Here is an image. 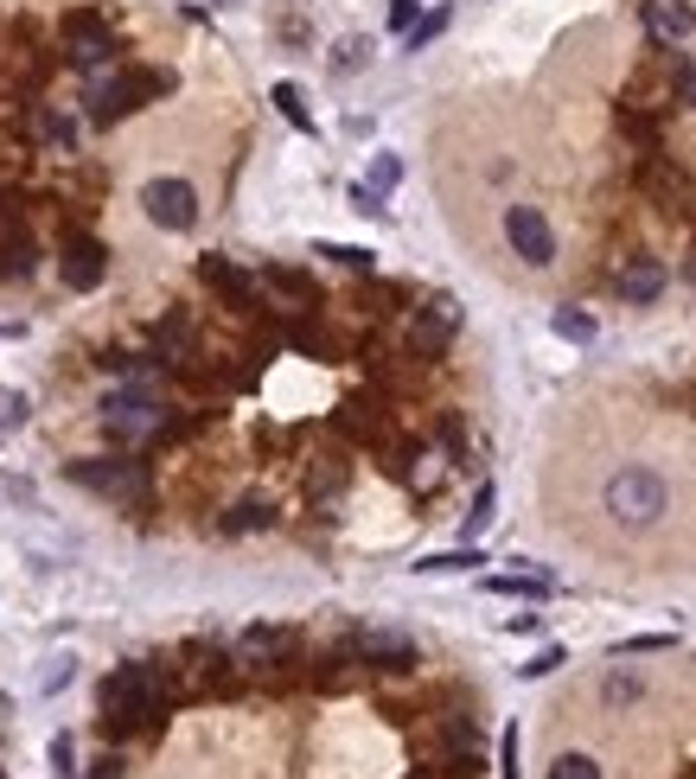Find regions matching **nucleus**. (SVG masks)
<instances>
[{
	"label": "nucleus",
	"instance_id": "obj_1",
	"mask_svg": "<svg viewBox=\"0 0 696 779\" xmlns=\"http://www.w3.org/2000/svg\"><path fill=\"white\" fill-rule=\"evenodd\" d=\"M160 96H173V71H115V77H96V83H90L83 115H90L96 128H110V122L135 115L141 103H160Z\"/></svg>",
	"mask_w": 696,
	"mask_h": 779
},
{
	"label": "nucleus",
	"instance_id": "obj_2",
	"mask_svg": "<svg viewBox=\"0 0 696 779\" xmlns=\"http://www.w3.org/2000/svg\"><path fill=\"white\" fill-rule=\"evenodd\" d=\"M167 422H173V409L160 403V383H122V390H110V403H103V428L128 447L160 442Z\"/></svg>",
	"mask_w": 696,
	"mask_h": 779
},
{
	"label": "nucleus",
	"instance_id": "obj_3",
	"mask_svg": "<svg viewBox=\"0 0 696 779\" xmlns=\"http://www.w3.org/2000/svg\"><path fill=\"white\" fill-rule=\"evenodd\" d=\"M601 505H607L620 524H632V530H639V524H659V518H664V505H671V485H664L652 467H620L614 480L601 485Z\"/></svg>",
	"mask_w": 696,
	"mask_h": 779
},
{
	"label": "nucleus",
	"instance_id": "obj_4",
	"mask_svg": "<svg viewBox=\"0 0 696 779\" xmlns=\"http://www.w3.org/2000/svg\"><path fill=\"white\" fill-rule=\"evenodd\" d=\"M65 473H71L77 485H90V492L115 499V505H147V499H153L147 460H135V454H115V460H71Z\"/></svg>",
	"mask_w": 696,
	"mask_h": 779
},
{
	"label": "nucleus",
	"instance_id": "obj_5",
	"mask_svg": "<svg viewBox=\"0 0 696 779\" xmlns=\"http://www.w3.org/2000/svg\"><path fill=\"white\" fill-rule=\"evenodd\" d=\"M454 333H460V300H454V295H435L429 307H415L403 352H409V358H441V352L454 345Z\"/></svg>",
	"mask_w": 696,
	"mask_h": 779
},
{
	"label": "nucleus",
	"instance_id": "obj_6",
	"mask_svg": "<svg viewBox=\"0 0 696 779\" xmlns=\"http://www.w3.org/2000/svg\"><path fill=\"white\" fill-rule=\"evenodd\" d=\"M345 665H377V671H415V639L409 632H345L332 645Z\"/></svg>",
	"mask_w": 696,
	"mask_h": 779
},
{
	"label": "nucleus",
	"instance_id": "obj_7",
	"mask_svg": "<svg viewBox=\"0 0 696 779\" xmlns=\"http://www.w3.org/2000/svg\"><path fill=\"white\" fill-rule=\"evenodd\" d=\"M505 243H512L530 268H550L556 262V230L537 205H505Z\"/></svg>",
	"mask_w": 696,
	"mask_h": 779
},
{
	"label": "nucleus",
	"instance_id": "obj_8",
	"mask_svg": "<svg viewBox=\"0 0 696 779\" xmlns=\"http://www.w3.org/2000/svg\"><path fill=\"white\" fill-rule=\"evenodd\" d=\"M65 38H71V65H77V71H103L115 51H122L115 33H110V20H103V13H83V7L65 13Z\"/></svg>",
	"mask_w": 696,
	"mask_h": 779
},
{
	"label": "nucleus",
	"instance_id": "obj_9",
	"mask_svg": "<svg viewBox=\"0 0 696 779\" xmlns=\"http://www.w3.org/2000/svg\"><path fill=\"white\" fill-rule=\"evenodd\" d=\"M141 211L160 224V230H192V224H198V192H192V180H147Z\"/></svg>",
	"mask_w": 696,
	"mask_h": 779
},
{
	"label": "nucleus",
	"instance_id": "obj_10",
	"mask_svg": "<svg viewBox=\"0 0 696 779\" xmlns=\"http://www.w3.org/2000/svg\"><path fill=\"white\" fill-rule=\"evenodd\" d=\"M198 282L212 295H224V307H237V313H256L262 300V275H243L230 256H198Z\"/></svg>",
	"mask_w": 696,
	"mask_h": 779
},
{
	"label": "nucleus",
	"instance_id": "obj_11",
	"mask_svg": "<svg viewBox=\"0 0 696 779\" xmlns=\"http://www.w3.org/2000/svg\"><path fill=\"white\" fill-rule=\"evenodd\" d=\"M294 639L288 627H250L237 639V665L243 671H275V665H294Z\"/></svg>",
	"mask_w": 696,
	"mask_h": 779
},
{
	"label": "nucleus",
	"instance_id": "obj_12",
	"mask_svg": "<svg viewBox=\"0 0 696 779\" xmlns=\"http://www.w3.org/2000/svg\"><path fill=\"white\" fill-rule=\"evenodd\" d=\"M632 186L646 192L652 205H677V211H684V167H677L671 153H639V167H632Z\"/></svg>",
	"mask_w": 696,
	"mask_h": 779
},
{
	"label": "nucleus",
	"instance_id": "obj_13",
	"mask_svg": "<svg viewBox=\"0 0 696 779\" xmlns=\"http://www.w3.org/2000/svg\"><path fill=\"white\" fill-rule=\"evenodd\" d=\"M58 275H65V288L90 295V288H103V275H110V250H103L96 237H71V250L58 256Z\"/></svg>",
	"mask_w": 696,
	"mask_h": 779
},
{
	"label": "nucleus",
	"instance_id": "obj_14",
	"mask_svg": "<svg viewBox=\"0 0 696 779\" xmlns=\"http://www.w3.org/2000/svg\"><path fill=\"white\" fill-rule=\"evenodd\" d=\"M646 33H652V45H684V38L696 33V13L691 0H646Z\"/></svg>",
	"mask_w": 696,
	"mask_h": 779
},
{
	"label": "nucleus",
	"instance_id": "obj_15",
	"mask_svg": "<svg viewBox=\"0 0 696 779\" xmlns=\"http://www.w3.org/2000/svg\"><path fill=\"white\" fill-rule=\"evenodd\" d=\"M262 288L288 300V313H313V307H320V282H313L307 268H282V262H269V268H262Z\"/></svg>",
	"mask_w": 696,
	"mask_h": 779
},
{
	"label": "nucleus",
	"instance_id": "obj_16",
	"mask_svg": "<svg viewBox=\"0 0 696 779\" xmlns=\"http://www.w3.org/2000/svg\"><path fill=\"white\" fill-rule=\"evenodd\" d=\"M620 135L639 153H664V103H620Z\"/></svg>",
	"mask_w": 696,
	"mask_h": 779
},
{
	"label": "nucleus",
	"instance_id": "obj_17",
	"mask_svg": "<svg viewBox=\"0 0 696 779\" xmlns=\"http://www.w3.org/2000/svg\"><path fill=\"white\" fill-rule=\"evenodd\" d=\"M614 288H620V300H632V307L659 300V295H664V262H659V256H632V262L620 268V282H614Z\"/></svg>",
	"mask_w": 696,
	"mask_h": 779
},
{
	"label": "nucleus",
	"instance_id": "obj_18",
	"mask_svg": "<svg viewBox=\"0 0 696 779\" xmlns=\"http://www.w3.org/2000/svg\"><path fill=\"white\" fill-rule=\"evenodd\" d=\"M33 268H38V243L26 237V224L0 230V275H7V282H26Z\"/></svg>",
	"mask_w": 696,
	"mask_h": 779
},
{
	"label": "nucleus",
	"instance_id": "obj_19",
	"mask_svg": "<svg viewBox=\"0 0 696 779\" xmlns=\"http://www.w3.org/2000/svg\"><path fill=\"white\" fill-rule=\"evenodd\" d=\"M269 524H275V505L269 499H243V505H230L218 518V530L224 537H250V530H269Z\"/></svg>",
	"mask_w": 696,
	"mask_h": 779
},
{
	"label": "nucleus",
	"instance_id": "obj_20",
	"mask_svg": "<svg viewBox=\"0 0 696 779\" xmlns=\"http://www.w3.org/2000/svg\"><path fill=\"white\" fill-rule=\"evenodd\" d=\"M486 588L492 594H524V600H550V575H530V569H524V575H492V582H486Z\"/></svg>",
	"mask_w": 696,
	"mask_h": 779
},
{
	"label": "nucleus",
	"instance_id": "obj_21",
	"mask_svg": "<svg viewBox=\"0 0 696 779\" xmlns=\"http://www.w3.org/2000/svg\"><path fill=\"white\" fill-rule=\"evenodd\" d=\"M26 110H33V135H38V141H52V148H77V128L65 122V115L38 110V103H26Z\"/></svg>",
	"mask_w": 696,
	"mask_h": 779
},
{
	"label": "nucleus",
	"instance_id": "obj_22",
	"mask_svg": "<svg viewBox=\"0 0 696 779\" xmlns=\"http://www.w3.org/2000/svg\"><path fill=\"white\" fill-rule=\"evenodd\" d=\"M550 327H556V339H569V345H587V339H594V313H582V307H556Z\"/></svg>",
	"mask_w": 696,
	"mask_h": 779
},
{
	"label": "nucleus",
	"instance_id": "obj_23",
	"mask_svg": "<svg viewBox=\"0 0 696 779\" xmlns=\"http://www.w3.org/2000/svg\"><path fill=\"white\" fill-rule=\"evenodd\" d=\"M479 562H486V557L467 543V550H447V557H422V562H415V575H460V569H479Z\"/></svg>",
	"mask_w": 696,
	"mask_h": 779
},
{
	"label": "nucleus",
	"instance_id": "obj_24",
	"mask_svg": "<svg viewBox=\"0 0 696 779\" xmlns=\"http://www.w3.org/2000/svg\"><path fill=\"white\" fill-rule=\"evenodd\" d=\"M447 20H454V7H435V13H422V20H415V33H403V45H409V51H429V45L447 33Z\"/></svg>",
	"mask_w": 696,
	"mask_h": 779
},
{
	"label": "nucleus",
	"instance_id": "obj_25",
	"mask_svg": "<svg viewBox=\"0 0 696 779\" xmlns=\"http://www.w3.org/2000/svg\"><path fill=\"white\" fill-rule=\"evenodd\" d=\"M435 447L447 454V460H467V422H460L454 409H447V415L435 422Z\"/></svg>",
	"mask_w": 696,
	"mask_h": 779
},
{
	"label": "nucleus",
	"instance_id": "obj_26",
	"mask_svg": "<svg viewBox=\"0 0 696 779\" xmlns=\"http://www.w3.org/2000/svg\"><path fill=\"white\" fill-rule=\"evenodd\" d=\"M601 697H607V709H632L639 697H646V684H639L632 671H614V677L601 684Z\"/></svg>",
	"mask_w": 696,
	"mask_h": 779
},
{
	"label": "nucleus",
	"instance_id": "obj_27",
	"mask_svg": "<svg viewBox=\"0 0 696 779\" xmlns=\"http://www.w3.org/2000/svg\"><path fill=\"white\" fill-rule=\"evenodd\" d=\"M397 180H403V160H397V153H377V160H370V173H365V186L377 192V198H390V192H397Z\"/></svg>",
	"mask_w": 696,
	"mask_h": 779
},
{
	"label": "nucleus",
	"instance_id": "obj_28",
	"mask_svg": "<svg viewBox=\"0 0 696 779\" xmlns=\"http://www.w3.org/2000/svg\"><path fill=\"white\" fill-rule=\"evenodd\" d=\"M269 96H275V110L288 115V122L300 128V135H313V115H307V103H300V90H294V83H275Z\"/></svg>",
	"mask_w": 696,
	"mask_h": 779
},
{
	"label": "nucleus",
	"instance_id": "obj_29",
	"mask_svg": "<svg viewBox=\"0 0 696 779\" xmlns=\"http://www.w3.org/2000/svg\"><path fill=\"white\" fill-rule=\"evenodd\" d=\"M492 505H499V492H492V485H479V492H473V505H467V524H460V530H467V543H473L479 530H486V524L499 518Z\"/></svg>",
	"mask_w": 696,
	"mask_h": 779
},
{
	"label": "nucleus",
	"instance_id": "obj_30",
	"mask_svg": "<svg viewBox=\"0 0 696 779\" xmlns=\"http://www.w3.org/2000/svg\"><path fill=\"white\" fill-rule=\"evenodd\" d=\"M313 256H332V262H345V268H365L370 275V250H358V243H313Z\"/></svg>",
	"mask_w": 696,
	"mask_h": 779
},
{
	"label": "nucleus",
	"instance_id": "obj_31",
	"mask_svg": "<svg viewBox=\"0 0 696 779\" xmlns=\"http://www.w3.org/2000/svg\"><path fill=\"white\" fill-rule=\"evenodd\" d=\"M550 779H601V767H594V760H587V754H556Z\"/></svg>",
	"mask_w": 696,
	"mask_h": 779
},
{
	"label": "nucleus",
	"instance_id": "obj_32",
	"mask_svg": "<svg viewBox=\"0 0 696 779\" xmlns=\"http://www.w3.org/2000/svg\"><path fill=\"white\" fill-rule=\"evenodd\" d=\"M646 652H671V632H639L620 645V658H646Z\"/></svg>",
	"mask_w": 696,
	"mask_h": 779
},
{
	"label": "nucleus",
	"instance_id": "obj_33",
	"mask_svg": "<svg viewBox=\"0 0 696 779\" xmlns=\"http://www.w3.org/2000/svg\"><path fill=\"white\" fill-rule=\"evenodd\" d=\"M365 58H370V38H345V45H339V58H332V71H358Z\"/></svg>",
	"mask_w": 696,
	"mask_h": 779
},
{
	"label": "nucleus",
	"instance_id": "obj_34",
	"mask_svg": "<svg viewBox=\"0 0 696 779\" xmlns=\"http://www.w3.org/2000/svg\"><path fill=\"white\" fill-rule=\"evenodd\" d=\"M562 658H569V652H562V645H544V652H537V658H530V665H517V677H550V671L562 665Z\"/></svg>",
	"mask_w": 696,
	"mask_h": 779
},
{
	"label": "nucleus",
	"instance_id": "obj_35",
	"mask_svg": "<svg viewBox=\"0 0 696 779\" xmlns=\"http://www.w3.org/2000/svg\"><path fill=\"white\" fill-rule=\"evenodd\" d=\"M422 20V0H390V33H415Z\"/></svg>",
	"mask_w": 696,
	"mask_h": 779
},
{
	"label": "nucleus",
	"instance_id": "obj_36",
	"mask_svg": "<svg viewBox=\"0 0 696 779\" xmlns=\"http://www.w3.org/2000/svg\"><path fill=\"white\" fill-rule=\"evenodd\" d=\"M26 422V397L20 390H0V428H20Z\"/></svg>",
	"mask_w": 696,
	"mask_h": 779
},
{
	"label": "nucleus",
	"instance_id": "obj_37",
	"mask_svg": "<svg viewBox=\"0 0 696 779\" xmlns=\"http://www.w3.org/2000/svg\"><path fill=\"white\" fill-rule=\"evenodd\" d=\"M499 774L517 779V729H505V735H499Z\"/></svg>",
	"mask_w": 696,
	"mask_h": 779
},
{
	"label": "nucleus",
	"instance_id": "obj_38",
	"mask_svg": "<svg viewBox=\"0 0 696 779\" xmlns=\"http://www.w3.org/2000/svg\"><path fill=\"white\" fill-rule=\"evenodd\" d=\"M352 211H365V218H384V198H377V192L358 180V186H352Z\"/></svg>",
	"mask_w": 696,
	"mask_h": 779
},
{
	"label": "nucleus",
	"instance_id": "obj_39",
	"mask_svg": "<svg viewBox=\"0 0 696 779\" xmlns=\"http://www.w3.org/2000/svg\"><path fill=\"white\" fill-rule=\"evenodd\" d=\"M71 684V658H58V665L45 671V690H65Z\"/></svg>",
	"mask_w": 696,
	"mask_h": 779
},
{
	"label": "nucleus",
	"instance_id": "obj_40",
	"mask_svg": "<svg viewBox=\"0 0 696 779\" xmlns=\"http://www.w3.org/2000/svg\"><path fill=\"white\" fill-rule=\"evenodd\" d=\"M13 224H20V198H13V192H0V230H13Z\"/></svg>",
	"mask_w": 696,
	"mask_h": 779
},
{
	"label": "nucleus",
	"instance_id": "obj_41",
	"mask_svg": "<svg viewBox=\"0 0 696 779\" xmlns=\"http://www.w3.org/2000/svg\"><path fill=\"white\" fill-rule=\"evenodd\" d=\"M52 767H58V774H71V742H65V735L52 742Z\"/></svg>",
	"mask_w": 696,
	"mask_h": 779
},
{
	"label": "nucleus",
	"instance_id": "obj_42",
	"mask_svg": "<svg viewBox=\"0 0 696 779\" xmlns=\"http://www.w3.org/2000/svg\"><path fill=\"white\" fill-rule=\"evenodd\" d=\"M537 627H544L537 614H512V620H505V632H537Z\"/></svg>",
	"mask_w": 696,
	"mask_h": 779
},
{
	"label": "nucleus",
	"instance_id": "obj_43",
	"mask_svg": "<svg viewBox=\"0 0 696 779\" xmlns=\"http://www.w3.org/2000/svg\"><path fill=\"white\" fill-rule=\"evenodd\" d=\"M90 779H122V760H115V754H103V760H96V774Z\"/></svg>",
	"mask_w": 696,
	"mask_h": 779
},
{
	"label": "nucleus",
	"instance_id": "obj_44",
	"mask_svg": "<svg viewBox=\"0 0 696 779\" xmlns=\"http://www.w3.org/2000/svg\"><path fill=\"white\" fill-rule=\"evenodd\" d=\"M684 282H691V288H696V250H691V256H684Z\"/></svg>",
	"mask_w": 696,
	"mask_h": 779
},
{
	"label": "nucleus",
	"instance_id": "obj_45",
	"mask_svg": "<svg viewBox=\"0 0 696 779\" xmlns=\"http://www.w3.org/2000/svg\"><path fill=\"white\" fill-rule=\"evenodd\" d=\"M409 779H435V774H409Z\"/></svg>",
	"mask_w": 696,
	"mask_h": 779
}]
</instances>
